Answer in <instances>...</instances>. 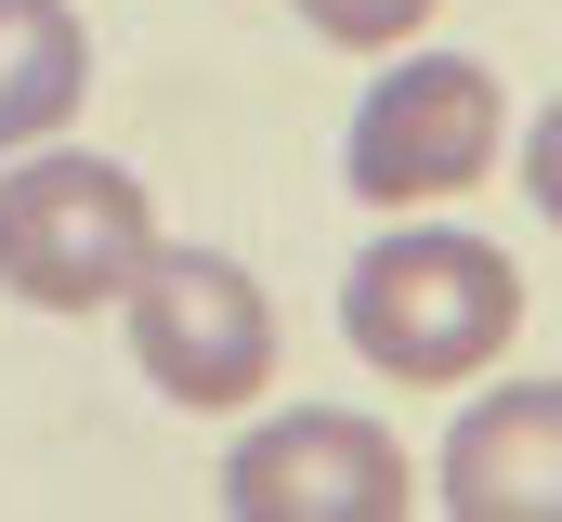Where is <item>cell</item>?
I'll return each instance as SVG.
<instances>
[{"mask_svg":"<svg viewBox=\"0 0 562 522\" xmlns=\"http://www.w3.org/2000/svg\"><path fill=\"white\" fill-rule=\"evenodd\" d=\"M314 39H340V53H406L431 26V0H288Z\"/></svg>","mask_w":562,"mask_h":522,"instance_id":"8","label":"cell"},{"mask_svg":"<svg viewBox=\"0 0 562 522\" xmlns=\"http://www.w3.org/2000/svg\"><path fill=\"white\" fill-rule=\"evenodd\" d=\"M119 314H132V366L183 418H236V405H262L276 392V300H262V274L223 249H144V274L119 287Z\"/></svg>","mask_w":562,"mask_h":522,"instance_id":"4","label":"cell"},{"mask_svg":"<svg viewBox=\"0 0 562 522\" xmlns=\"http://www.w3.org/2000/svg\"><path fill=\"white\" fill-rule=\"evenodd\" d=\"M458 522H562V379H497L458 405L431 457Z\"/></svg>","mask_w":562,"mask_h":522,"instance_id":"6","label":"cell"},{"mask_svg":"<svg viewBox=\"0 0 562 522\" xmlns=\"http://www.w3.org/2000/svg\"><path fill=\"white\" fill-rule=\"evenodd\" d=\"M340 340H353L380 379H419V392L484 379V366L524 340V274H510L497 236L406 209L380 249H353V274H340Z\"/></svg>","mask_w":562,"mask_h":522,"instance_id":"1","label":"cell"},{"mask_svg":"<svg viewBox=\"0 0 562 522\" xmlns=\"http://www.w3.org/2000/svg\"><path fill=\"white\" fill-rule=\"evenodd\" d=\"M157 249V196L119 157L79 144H26L0 157V300L26 314H105Z\"/></svg>","mask_w":562,"mask_h":522,"instance_id":"2","label":"cell"},{"mask_svg":"<svg viewBox=\"0 0 562 522\" xmlns=\"http://www.w3.org/2000/svg\"><path fill=\"white\" fill-rule=\"evenodd\" d=\"M497 144H510V92L484 53H419V66H380L367 105L340 130V183L406 223V209H445L471 183H497Z\"/></svg>","mask_w":562,"mask_h":522,"instance_id":"3","label":"cell"},{"mask_svg":"<svg viewBox=\"0 0 562 522\" xmlns=\"http://www.w3.org/2000/svg\"><path fill=\"white\" fill-rule=\"evenodd\" d=\"M524 196H537V223H562V105H537V130H524Z\"/></svg>","mask_w":562,"mask_h":522,"instance_id":"9","label":"cell"},{"mask_svg":"<svg viewBox=\"0 0 562 522\" xmlns=\"http://www.w3.org/2000/svg\"><path fill=\"white\" fill-rule=\"evenodd\" d=\"M210 497L236 522H393V510H419V457L353 405H288L223 457Z\"/></svg>","mask_w":562,"mask_h":522,"instance_id":"5","label":"cell"},{"mask_svg":"<svg viewBox=\"0 0 562 522\" xmlns=\"http://www.w3.org/2000/svg\"><path fill=\"white\" fill-rule=\"evenodd\" d=\"M92 92V26L66 0H0V157L53 144Z\"/></svg>","mask_w":562,"mask_h":522,"instance_id":"7","label":"cell"}]
</instances>
